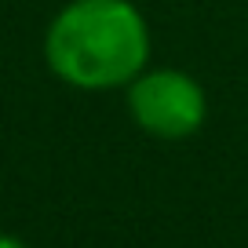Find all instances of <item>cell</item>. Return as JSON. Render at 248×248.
<instances>
[{
	"mask_svg": "<svg viewBox=\"0 0 248 248\" xmlns=\"http://www.w3.org/2000/svg\"><path fill=\"white\" fill-rule=\"evenodd\" d=\"M128 106L135 124L157 139H186L204 124L208 113L201 84L179 70H154L135 77Z\"/></svg>",
	"mask_w": 248,
	"mask_h": 248,
	"instance_id": "cell-2",
	"label": "cell"
},
{
	"mask_svg": "<svg viewBox=\"0 0 248 248\" xmlns=\"http://www.w3.org/2000/svg\"><path fill=\"white\" fill-rule=\"evenodd\" d=\"M47 66L73 88H117L142 73L150 33L128 0H73L47 30Z\"/></svg>",
	"mask_w": 248,
	"mask_h": 248,
	"instance_id": "cell-1",
	"label": "cell"
},
{
	"mask_svg": "<svg viewBox=\"0 0 248 248\" xmlns=\"http://www.w3.org/2000/svg\"><path fill=\"white\" fill-rule=\"evenodd\" d=\"M0 248H26L18 237H8V233H0Z\"/></svg>",
	"mask_w": 248,
	"mask_h": 248,
	"instance_id": "cell-3",
	"label": "cell"
}]
</instances>
